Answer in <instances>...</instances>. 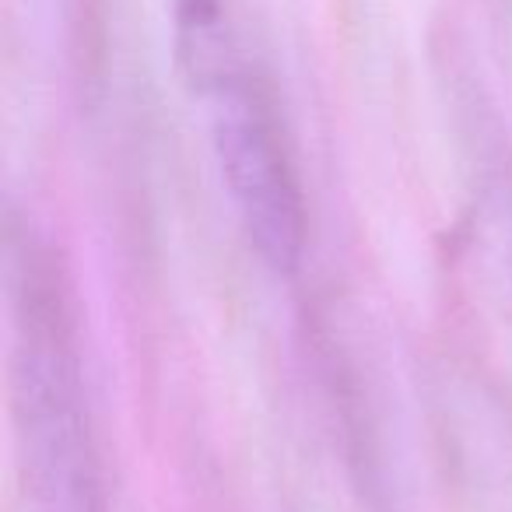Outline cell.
Wrapping results in <instances>:
<instances>
[{"label": "cell", "mask_w": 512, "mask_h": 512, "mask_svg": "<svg viewBox=\"0 0 512 512\" xmlns=\"http://www.w3.org/2000/svg\"><path fill=\"white\" fill-rule=\"evenodd\" d=\"M4 256L11 418L32 509L109 512L67 267L53 242L18 214H8Z\"/></svg>", "instance_id": "1"}, {"label": "cell", "mask_w": 512, "mask_h": 512, "mask_svg": "<svg viewBox=\"0 0 512 512\" xmlns=\"http://www.w3.org/2000/svg\"><path fill=\"white\" fill-rule=\"evenodd\" d=\"M197 92L207 99L214 162L249 246L274 274H295L309 239L306 193L264 78L235 57Z\"/></svg>", "instance_id": "2"}, {"label": "cell", "mask_w": 512, "mask_h": 512, "mask_svg": "<svg viewBox=\"0 0 512 512\" xmlns=\"http://www.w3.org/2000/svg\"><path fill=\"white\" fill-rule=\"evenodd\" d=\"M453 106L463 144L470 256L484 299L512 330V148L474 85H456Z\"/></svg>", "instance_id": "3"}]
</instances>
